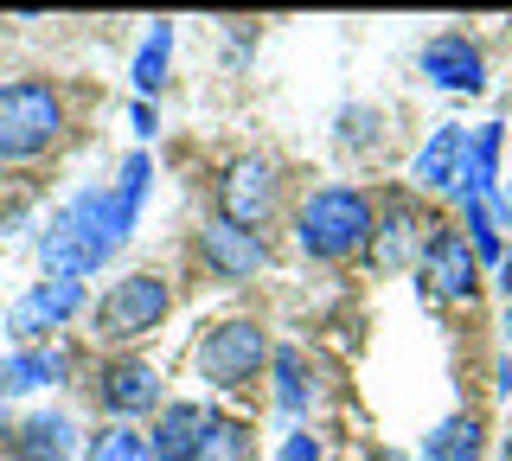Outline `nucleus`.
<instances>
[{
    "label": "nucleus",
    "instance_id": "obj_1",
    "mask_svg": "<svg viewBox=\"0 0 512 461\" xmlns=\"http://www.w3.org/2000/svg\"><path fill=\"white\" fill-rule=\"evenodd\" d=\"M148 186H154V161L148 154H128L116 186H84V193H71L52 212V225L39 231V263L52 269V276H64V282L96 276V269L128 244Z\"/></svg>",
    "mask_w": 512,
    "mask_h": 461
},
{
    "label": "nucleus",
    "instance_id": "obj_2",
    "mask_svg": "<svg viewBox=\"0 0 512 461\" xmlns=\"http://www.w3.org/2000/svg\"><path fill=\"white\" fill-rule=\"evenodd\" d=\"M372 193L365 186H314L295 212V244L314 263H340L352 250H372Z\"/></svg>",
    "mask_w": 512,
    "mask_h": 461
},
{
    "label": "nucleus",
    "instance_id": "obj_3",
    "mask_svg": "<svg viewBox=\"0 0 512 461\" xmlns=\"http://www.w3.org/2000/svg\"><path fill=\"white\" fill-rule=\"evenodd\" d=\"M58 135H64V97H58L52 77H13V84H0V161L7 167L39 161Z\"/></svg>",
    "mask_w": 512,
    "mask_h": 461
},
{
    "label": "nucleus",
    "instance_id": "obj_4",
    "mask_svg": "<svg viewBox=\"0 0 512 461\" xmlns=\"http://www.w3.org/2000/svg\"><path fill=\"white\" fill-rule=\"evenodd\" d=\"M167 282L148 276V269H135V276H122V282H109L103 301L90 308V327H96V340L103 346H128V340H141V333H154L160 321H167Z\"/></svg>",
    "mask_w": 512,
    "mask_h": 461
},
{
    "label": "nucleus",
    "instance_id": "obj_5",
    "mask_svg": "<svg viewBox=\"0 0 512 461\" xmlns=\"http://www.w3.org/2000/svg\"><path fill=\"white\" fill-rule=\"evenodd\" d=\"M192 359H199L205 385L237 391V385H250V378L269 365V333L256 321H218V327H205V340H199Z\"/></svg>",
    "mask_w": 512,
    "mask_h": 461
},
{
    "label": "nucleus",
    "instance_id": "obj_6",
    "mask_svg": "<svg viewBox=\"0 0 512 461\" xmlns=\"http://www.w3.org/2000/svg\"><path fill=\"white\" fill-rule=\"evenodd\" d=\"M276 193H282L276 167L256 161V154H244V161H231L224 180H218V218L237 225V231H263V218L276 212Z\"/></svg>",
    "mask_w": 512,
    "mask_h": 461
},
{
    "label": "nucleus",
    "instance_id": "obj_7",
    "mask_svg": "<svg viewBox=\"0 0 512 461\" xmlns=\"http://www.w3.org/2000/svg\"><path fill=\"white\" fill-rule=\"evenodd\" d=\"M416 282H423L429 301H468L480 289V263H474L468 237L461 231H429L423 263H416Z\"/></svg>",
    "mask_w": 512,
    "mask_h": 461
},
{
    "label": "nucleus",
    "instance_id": "obj_8",
    "mask_svg": "<svg viewBox=\"0 0 512 461\" xmlns=\"http://www.w3.org/2000/svg\"><path fill=\"white\" fill-rule=\"evenodd\" d=\"M84 308V282H64V276H45V282H32V289L7 308V333L20 346H32L39 333H58L71 314Z\"/></svg>",
    "mask_w": 512,
    "mask_h": 461
},
{
    "label": "nucleus",
    "instance_id": "obj_9",
    "mask_svg": "<svg viewBox=\"0 0 512 461\" xmlns=\"http://www.w3.org/2000/svg\"><path fill=\"white\" fill-rule=\"evenodd\" d=\"M90 391H96V404H103L109 417H148L160 404V372L148 359H109V365H96Z\"/></svg>",
    "mask_w": 512,
    "mask_h": 461
},
{
    "label": "nucleus",
    "instance_id": "obj_10",
    "mask_svg": "<svg viewBox=\"0 0 512 461\" xmlns=\"http://www.w3.org/2000/svg\"><path fill=\"white\" fill-rule=\"evenodd\" d=\"M199 257H205L212 276L244 282V276H256V269L269 263V244H263V231H237V225H224V218H205L199 225Z\"/></svg>",
    "mask_w": 512,
    "mask_h": 461
},
{
    "label": "nucleus",
    "instance_id": "obj_11",
    "mask_svg": "<svg viewBox=\"0 0 512 461\" xmlns=\"http://www.w3.org/2000/svg\"><path fill=\"white\" fill-rule=\"evenodd\" d=\"M423 77L436 90H455V97H474V90H487V58H480L474 39L461 33H436L423 45Z\"/></svg>",
    "mask_w": 512,
    "mask_h": 461
},
{
    "label": "nucleus",
    "instance_id": "obj_12",
    "mask_svg": "<svg viewBox=\"0 0 512 461\" xmlns=\"http://www.w3.org/2000/svg\"><path fill=\"white\" fill-rule=\"evenodd\" d=\"M205 423H212V410H205V404H160L154 436H148L154 461H199V436H205Z\"/></svg>",
    "mask_w": 512,
    "mask_h": 461
},
{
    "label": "nucleus",
    "instance_id": "obj_13",
    "mask_svg": "<svg viewBox=\"0 0 512 461\" xmlns=\"http://www.w3.org/2000/svg\"><path fill=\"white\" fill-rule=\"evenodd\" d=\"M64 372H71V353H58V346H20L13 359H0V397L64 385Z\"/></svg>",
    "mask_w": 512,
    "mask_h": 461
},
{
    "label": "nucleus",
    "instance_id": "obj_14",
    "mask_svg": "<svg viewBox=\"0 0 512 461\" xmlns=\"http://www.w3.org/2000/svg\"><path fill=\"white\" fill-rule=\"evenodd\" d=\"M461 161H468V129L442 122V129L423 141V154L410 161V180L416 186H448V193H455V186H461Z\"/></svg>",
    "mask_w": 512,
    "mask_h": 461
},
{
    "label": "nucleus",
    "instance_id": "obj_15",
    "mask_svg": "<svg viewBox=\"0 0 512 461\" xmlns=\"http://www.w3.org/2000/svg\"><path fill=\"white\" fill-rule=\"evenodd\" d=\"M487 455V423L474 410H455L423 436V461H480Z\"/></svg>",
    "mask_w": 512,
    "mask_h": 461
},
{
    "label": "nucleus",
    "instance_id": "obj_16",
    "mask_svg": "<svg viewBox=\"0 0 512 461\" xmlns=\"http://www.w3.org/2000/svg\"><path fill=\"white\" fill-rule=\"evenodd\" d=\"M77 449V429L64 410H32L20 423V461H71Z\"/></svg>",
    "mask_w": 512,
    "mask_h": 461
},
{
    "label": "nucleus",
    "instance_id": "obj_17",
    "mask_svg": "<svg viewBox=\"0 0 512 461\" xmlns=\"http://www.w3.org/2000/svg\"><path fill=\"white\" fill-rule=\"evenodd\" d=\"M269 372H276V410H282V417H308V404H314V372H308V359H301V346L269 353Z\"/></svg>",
    "mask_w": 512,
    "mask_h": 461
},
{
    "label": "nucleus",
    "instance_id": "obj_18",
    "mask_svg": "<svg viewBox=\"0 0 512 461\" xmlns=\"http://www.w3.org/2000/svg\"><path fill=\"white\" fill-rule=\"evenodd\" d=\"M167 65H173V26L167 20H154V33L141 39V52H135V90H141V103L160 97V84H167Z\"/></svg>",
    "mask_w": 512,
    "mask_h": 461
},
{
    "label": "nucleus",
    "instance_id": "obj_19",
    "mask_svg": "<svg viewBox=\"0 0 512 461\" xmlns=\"http://www.w3.org/2000/svg\"><path fill=\"white\" fill-rule=\"evenodd\" d=\"M461 231H468L474 263H493V269H500V257H506V237H500V218L487 212V199H461Z\"/></svg>",
    "mask_w": 512,
    "mask_h": 461
},
{
    "label": "nucleus",
    "instance_id": "obj_20",
    "mask_svg": "<svg viewBox=\"0 0 512 461\" xmlns=\"http://www.w3.org/2000/svg\"><path fill=\"white\" fill-rule=\"evenodd\" d=\"M199 461H250V423L212 417L205 436H199Z\"/></svg>",
    "mask_w": 512,
    "mask_h": 461
},
{
    "label": "nucleus",
    "instance_id": "obj_21",
    "mask_svg": "<svg viewBox=\"0 0 512 461\" xmlns=\"http://www.w3.org/2000/svg\"><path fill=\"white\" fill-rule=\"evenodd\" d=\"M90 461H154V449H148L141 429L109 423V429H96V436H90Z\"/></svg>",
    "mask_w": 512,
    "mask_h": 461
},
{
    "label": "nucleus",
    "instance_id": "obj_22",
    "mask_svg": "<svg viewBox=\"0 0 512 461\" xmlns=\"http://www.w3.org/2000/svg\"><path fill=\"white\" fill-rule=\"evenodd\" d=\"M410 225H416V218H410V205H391V212H384V225H372V231H384L378 244H372V263H378V269H397V263H404Z\"/></svg>",
    "mask_w": 512,
    "mask_h": 461
},
{
    "label": "nucleus",
    "instance_id": "obj_23",
    "mask_svg": "<svg viewBox=\"0 0 512 461\" xmlns=\"http://www.w3.org/2000/svg\"><path fill=\"white\" fill-rule=\"evenodd\" d=\"M282 461H320V436H308V429H295V436L282 442Z\"/></svg>",
    "mask_w": 512,
    "mask_h": 461
},
{
    "label": "nucleus",
    "instance_id": "obj_24",
    "mask_svg": "<svg viewBox=\"0 0 512 461\" xmlns=\"http://www.w3.org/2000/svg\"><path fill=\"white\" fill-rule=\"evenodd\" d=\"M135 135H154V103H135Z\"/></svg>",
    "mask_w": 512,
    "mask_h": 461
},
{
    "label": "nucleus",
    "instance_id": "obj_25",
    "mask_svg": "<svg viewBox=\"0 0 512 461\" xmlns=\"http://www.w3.org/2000/svg\"><path fill=\"white\" fill-rule=\"evenodd\" d=\"M500 295H506V308H512V250L500 257Z\"/></svg>",
    "mask_w": 512,
    "mask_h": 461
},
{
    "label": "nucleus",
    "instance_id": "obj_26",
    "mask_svg": "<svg viewBox=\"0 0 512 461\" xmlns=\"http://www.w3.org/2000/svg\"><path fill=\"white\" fill-rule=\"evenodd\" d=\"M372 461H410V455H404V449H378Z\"/></svg>",
    "mask_w": 512,
    "mask_h": 461
},
{
    "label": "nucleus",
    "instance_id": "obj_27",
    "mask_svg": "<svg viewBox=\"0 0 512 461\" xmlns=\"http://www.w3.org/2000/svg\"><path fill=\"white\" fill-rule=\"evenodd\" d=\"M506 346H512V308H506Z\"/></svg>",
    "mask_w": 512,
    "mask_h": 461
},
{
    "label": "nucleus",
    "instance_id": "obj_28",
    "mask_svg": "<svg viewBox=\"0 0 512 461\" xmlns=\"http://www.w3.org/2000/svg\"><path fill=\"white\" fill-rule=\"evenodd\" d=\"M500 461H512V436H506V449H500Z\"/></svg>",
    "mask_w": 512,
    "mask_h": 461
}]
</instances>
